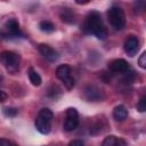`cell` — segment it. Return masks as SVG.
I'll return each instance as SVG.
<instances>
[{"instance_id": "obj_25", "label": "cell", "mask_w": 146, "mask_h": 146, "mask_svg": "<svg viewBox=\"0 0 146 146\" xmlns=\"http://www.w3.org/2000/svg\"><path fill=\"white\" fill-rule=\"evenodd\" d=\"M9 146H16V145H15V144H13V143H10V145H9Z\"/></svg>"}, {"instance_id": "obj_15", "label": "cell", "mask_w": 146, "mask_h": 146, "mask_svg": "<svg viewBox=\"0 0 146 146\" xmlns=\"http://www.w3.org/2000/svg\"><path fill=\"white\" fill-rule=\"evenodd\" d=\"M39 27L43 32H52V31H55V25L51 22H49V21H42V22H40Z\"/></svg>"}, {"instance_id": "obj_14", "label": "cell", "mask_w": 146, "mask_h": 146, "mask_svg": "<svg viewBox=\"0 0 146 146\" xmlns=\"http://www.w3.org/2000/svg\"><path fill=\"white\" fill-rule=\"evenodd\" d=\"M29 79H30V82H31L33 86H35V87L40 86L41 82H42V79H41V76L39 75V73H38L36 71H34L32 67L29 70Z\"/></svg>"}, {"instance_id": "obj_23", "label": "cell", "mask_w": 146, "mask_h": 146, "mask_svg": "<svg viewBox=\"0 0 146 146\" xmlns=\"http://www.w3.org/2000/svg\"><path fill=\"white\" fill-rule=\"evenodd\" d=\"M7 94L5 92V91H2V90H0V102H5L6 99H7Z\"/></svg>"}, {"instance_id": "obj_11", "label": "cell", "mask_w": 146, "mask_h": 146, "mask_svg": "<svg viewBox=\"0 0 146 146\" xmlns=\"http://www.w3.org/2000/svg\"><path fill=\"white\" fill-rule=\"evenodd\" d=\"M56 75H57V78H58L59 80H62V81L66 80L67 78L71 76V67H70L68 65H66V64L59 65V66L56 68Z\"/></svg>"}, {"instance_id": "obj_5", "label": "cell", "mask_w": 146, "mask_h": 146, "mask_svg": "<svg viewBox=\"0 0 146 146\" xmlns=\"http://www.w3.org/2000/svg\"><path fill=\"white\" fill-rule=\"evenodd\" d=\"M79 124V114L78 111L73 107L66 110V119L64 122V130L73 131Z\"/></svg>"}, {"instance_id": "obj_1", "label": "cell", "mask_w": 146, "mask_h": 146, "mask_svg": "<svg viewBox=\"0 0 146 146\" xmlns=\"http://www.w3.org/2000/svg\"><path fill=\"white\" fill-rule=\"evenodd\" d=\"M84 31L87 33L96 35L98 39L104 40L107 36L106 27L103 23V19L100 17V14L98 11H91L87 16L86 23H84Z\"/></svg>"}, {"instance_id": "obj_22", "label": "cell", "mask_w": 146, "mask_h": 146, "mask_svg": "<svg viewBox=\"0 0 146 146\" xmlns=\"http://www.w3.org/2000/svg\"><path fill=\"white\" fill-rule=\"evenodd\" d=\"M10 145V141L7 140V139H3V138H0V146H9Z\"/></svg>"}, {"instance_id": "obj_7", "label": "cell", "mask_w": 146, "mask_h": 146, "mask_svg": "<svg viewBox=\"0 0 146 146\" xmlns=\"http://www.w3.org/2000/svg\"><path fill=\"white\" fill-rule=\"evenodd\" d=\"M108 68H110V71H112L114 73H122V74H124L128 70H130V66H129L127 60H124L122 58H119V59L112 60L108 64Z\"/></svg>"}, {"instance_id": "obj_16", "label": "cell", "mask_w": 146, "mask_h": 146, "mask_svg": "<svg viewBox=\"0 0 146 146\" xmlns=\"http://www.w3.org/2000/svg\"><path fill=\"white\" fill-rule=\"evenodd\" d=\"M116 137L111 135V136H107L105 137V139L103 140L102 143V146H116Z\"/></svg>"}, {"instance_id": "obj_6", "label": "cell", "mask_w": 146, "mask_h": 146, "mask_svg": "<svg viewBox=\"0 0 146 146\" xmlns=\"http://www.w3.org/2000/svg\"><path fill=\"white\" fill-rule=\"evenodd\" d=\"M123 48H124V51L128 56L133 57L139 50V40H138V38L135 36V35L128 36L124 41Z\"/></svg>"}, {"instance_id": "obj_20", "label": "cell", "mask_w": 146, "mask_h": 146, "mask_svg": "<svg viewBox=\"0 0 146 146\" xmlns=\"http://www.w3.org/2000/svg\"><path fill=\"white\" fill-rule=\"evenodd\" d=\"M3 113L7 115V116H15L16 114H17V110H15V108H5L3 110Z\"/></svg>"}, {"instance_id": "obj_21", "label": "cell", "mask_w": 146, "mask_h": 146, "mask_svg": "<svg viewBox=\"0 0 146 146\" xmlns=\"http://www.w3.org/2000/svg\"><path fill=\"white\" fill-rule=\"evenodd\" d=\"M68 146H84V145H83L82 140H79V139H74V140H72V141L68 144Z\"/></svg>"}, {"instance_id": "obj_13", "label": "cell", "mask_w": 146, "mask_h": 146, "mask_svg": "<svg viewBox=\"0 0 146 146\" xmlns=\"http://www.w3.org/2000/svg\"><path fill=\"white\" fill-rule=\"evenodd\" d=\"M60 18H62L63 22L68 23V24H72V23H74V21H75V15H74V13H73L71 9L64 8V9L62 10V13H60Z\"/></svg>"}, {"instance_id": "obj_2", "label": "cell", "mask_w": 146, "mask_h": 146, "mask_svg": "<svg viewBox=\"0 0 146 146\" xmlns=\"http://www.w3.org/2000/svg\"><path fill=\"white\" fill-rule=\"evenodd\" d=\"M52 119H54V114L49 108H41L36 115L35 122H34L36 130L42 135L49 133L51 130Z\"/></svg>"}, {"instance_id": "obj_24", "label": "cell", "mask_w": 146, "mask_h": 146, "mask_svg": "<svg viewBox=\"0 0 146 146\" xmlns=\"http://www.w3.org/2000/svg\"><path fill=\"white\" fill-rule=\"evenodd\" d=\"M116 146H128L125 140L123 139H116Z\"/></svg>"}, {"instance_id": "obj_18", "label": "cell", "mask_w": 146, "mask_h": 146, "mask_svg": "<svg viewBox=\"0 0 146 146\" xmlns=\"http://www.w3.org/2000/svg\"><path fill=\"white\" fill-rule=\"evenodd\" d=\"M63 83H64V86H65L67 89H72V88L74 87V84H75V81H74V79H73L72 76H70V78H67L66 80H64Z\"/></svg>"}, {"instance_id": "obj_9", "label": "cell", "mask_w": 146, "mask_h": 146, "mask_svg": "<svg viewBox=\"0 0 146 146\" xmlns=\"http://www.w3.org/2000/svg\"><path fill=\"white\" fill-rule=\"evenodd\" d=\"M84 97L88 99V100H91V102H97V100H100L102 99V92L98 88H96L95 86H88L86 89H84Z\"/></svg>"}, {"instance_id": "obj_17", "label": "cell", "mask_w": 146, "mask_h": 146, "mask_svg": "<svg viewBox=\"0 0 146 146\" xmlns=\"http://www.w3.org/2000/svg\"><path fill=\"white\" fill-rule=\"evenodd\" d=\"M137 110H138L139 112H145V111H146V97H145V96H143V97L139 99V102H138V104H137Z\"/></svg>"}, {"instance_id": "obj_19", "label": "cell", "mask_w": 146, "mask_h": 146, "mask_svg": "<svg viewBox=\"0 0 146 146\" xmlns=\"http://www.w3.org/2000/svg\"><path fill=\"white\" fill-rule=\"evenodd\" d=\"M138 64L141 68H146V52H143L138 59Z\"/></svg>"}, {"instance_id": "obj_4", "label": "cell", "mask_w": 146, "mask_h": 146, "mask_svg": "<svg viewBox=\"0 0 146 146\" xmlns=\"http://www.w3.org/2000/svg\"><path fill=\"white\" fill-rule=\"evenodd\" d=\"M0 60L2 62V64L5 65V67L9 72L15 73L19 68L21 58H19V56L16 52H13V51H2L0 54Z\"/></svg>"}, {"instance_id": "obj_12", "label": "cell", "mask_w": 146, "mask_h": 146, "mask_svg": "<svg viewBox=\"0 0 146 146\" xmlns=\"http://www.w3.org/2000/svg\"><path fill=\"white\" fill-rule=\"evenodd\" d=\"M6 29L7 31L13 34V35H22V32H21V29H19V24L17 23L16 19H9L7 21L6 23Z\"/></svg>"}, {"instance_id": "obj_10", "label": "cell", "mask_w": 146, "mask_h": 146, "mask_svg": "<svg viewBox=\"0 0 146 146\" xmlns=\"http://www.w3.org/2000/svg\"><path fill=\"white\" fill-rule=\"evenodd\" d=\"M113 117L115 119V121H119V122L124 121L128 117V110L123 105H117L113 110Z\"/></svg>"}, {"instance_id": "obj_26", "label": "cell", "mask_w": 146, "mask_h": 146, "mask_svg": "<svg viewBox=\"0 0 146 146\" xmlns=\"http://www.w3.org/2000/svg\"><path fill=\"white\" fill-rule=\"evenodd\" d=\"M0 81H1V76H0Z\"/></svg>"}, {"instance_id": "obj_3", "label": "cell", "mask_w": 146, "mask_h": 146, "mask_svg": "<svg viewBox=\"0 0 146 146\" xmlns=\"http://www.w3.org/2000/svg\"><path fill=\"white\" fill-rule=\"evenodd\" d=\"M107 16H108V22H110L111 26L114 30L120 31L124 27V25H125V15H124V11L121 7L112 6L107 11Z\"/></svg>"}, {"instance_id": "obj_8", "label": "cell", "mask_w": 146, "mask_h": 146, "mask_svg": "<svg viewBox=\"0 0 146 146\" xmlns=\"http://www.w3.org/2000/svg\"><path fill=\"white\" fill-rule=\"evenodd\" d=\"M38 48H39V51L41 52V55H42L46 59H48L49 62H56V60L59 58L58 52H57L52 47H50V46H48V44L41 43V44H39Z\"/></svg>"}]
</instances>
